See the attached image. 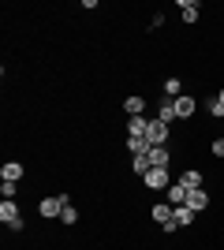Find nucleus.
Masks as SVG:
<instances>
[{"instance_id":"obj_1","label":"nucleus","mask_w":224,"mask_h":250,"mask_svg":"<svg viewBox=\"0 0 224 250\" xmlns=\"http://www.w3.org/2000/svg\"><path fill=\"white\" fill-rule=\"evenodd\" d=\"M0 220H4L11 231H22V213H19V206H15V198L0 202Z\"/></svg>"},{"instance_id":"obj_2","label":"nucleus","mask_w":224,"mask_h":250,"mask_svg":"<svg viewBox=\"0 0 224 250\" xmlns=\"http://www.w3.org/2000/svg\"><path fill=\"white\" fill-rule=\"evenodd\" d=\"M142 183H146L149 190H168L172 187V176H168V168H149L146 176H142Z\"/></svg>"},{"instance_id":"obj_3","label":"nucleus","mask_w":224,"mask_h":250,"mask_svg":"<svg viewBox=\"0 0 224 250\" xmlns=\"http://www.w3.org/2000/svg\"><path fill=\"white\" fill-rule=\"evenodd\" d=\"M64 206H67V194H53V198H41V217H49V220H60V213H64Z\"/></svg>"},{"instance_id":"obj_4","label":"nucleus","mask_w":224,"mask_h":250,"mask_svg":"<svg viewBox=\"0 0 224 250\" xmlns=\"http://www.w3.org/2000/svg\"><path fill=\"white\" fill-rule=\"evenodd\" d=\"M146 142L149 146H164V142H168V124H161L157 116H153L149 127H146Z\"/></svg>"},{"instance_id":"obj_5","label":"nucleus","mask_w":224,"mask_h":250,"mask_svg":"<svg viewBox=\"0 0 224 250\" xmlns=\"http://www.w3.org/2000/svg\"><path fill=\"white\" fill-rule=\"evenodd\" d=\"M146 161H149V168H168L172 153H168V146H153V149L146 153Z\"/></svg>"},{"instance_id":"obj_6","label":"nucleus","mask_w":224,"mask_h":250,"mask_svg":"<svg viewBox=\"0 0 224 250\" xmlns=\"http://www.w3.org/2000/svg\"><path fill=\"white\" fill-rule=\"evenodd\" d=\"M0 179H4V183H19L22 179V165L19 161H4V165H0Z\"/></svg>"},{"instance_id":"obj_7","label":"nucleus","mask_w":224,"mask_h":250,"mask_svg":"<svg viewBox=\"0 0 224 250\" xmlns=\"http://www.w3.org/2000/svg\"><path fill=\"white\" fill-rule=\"evenodd\" d=\"M149 120L146 116H127V138H146Z\"/></svg>"},{"instance_id":"obj_8","label":"nucleus","mask_w":224,"mask_h":250,"mask_svg":"<svg viewBox=\"0 0 224 250\" xmlns=\"http://www.w3.org/2000/svg\"><path fill=\"white\" fill-rule=\"evenodd\" d=\"M194 217H198V213H194V209L187 206V202H183V206H176V209H172V220H176L180 228H187V224H194Z\"/></svg>"},{"instance_id":"obj_9","label":"nucleus","mask_w":224,"mask_h":250,"mask_svg":"<svg viewBox=\"0 0 224 250\" xmlns=\"http://www.w3.org/2000/svg\"><path fill=\"white\" fill-rule=\"evenodd\" d=\"M194 108H198V101H194L191 94L176 97V116H180V120H187V116H194Z\"/></svg>"},{"instance_id":"obj_10","label":"nucleus","mask_w":224,"mask_h":250,"mask_svg":"<svg viewBox=\"0 0 224 250\" xmlns=\"http://www.w3.org/2000/svg\"><path fill=\"white\" fill-rule=\"evenodd\" d=\"M157 120H161V124H172V120H180V116H176V101H172V97H164V101L157 104Z\"/></svg>"},{"instance_id":"obj_11","label":"nucleus","mask_w":224,"mask_h":250,"mask_svg":"<svg viewBox=\"0 0 224 250\" xmlns=\"http://www.w3.org/2000/svg\"><path fill=\"white\" fill-rule=\"evenodd\" d=\"M187 206L194 209V213H202L205 206H209V198H205V190L198 187V190H187Z\"/></svg>"},{"instance_id":"obj_12","label":"nucleus","mask_w":224,"mask_h":250,"mask_svg":"<svg viewBox=\"0 0 224 250\" xmlns=\"http://www.w3.org/2000/svg\"><path fill=\"white\" fill-rule=\"evenodd\" d=\"M164 202H168V206H183V202H187V187H183V183H172Z\"/></svg>"},{"instance_id":"obj_13","label":"nucleus","mask_w":224,"mask_h":250,"mask_svg":"<svg viewBox=\"0 0 224 250\" xmlns=\"http://www.w3.org/2000/svg\"><path fill=\"white\" fill-rule=\"evenodd\" d=\"M180 183H183L187 190H198V187H202V172H198V168H191V172H183V176H180Z\"/></svg>"},{"instance_id":"obj_14","label":"nucleus","mask_w":224,"mask_h":250,"mask_svg":"<svg viewBox=\"0 0 224 250\" xmlns=\"http://www.w3.org/2000/svg\"><path fill=\"white\" fill-rule=\"evenodd\" d=\"M180 15H183V22H198V4L194 0H180Z\"/></svg>"},{"instance_id":"obj_15","label":"nucleus","mask_w":224,"mask_h":250,"mask_svg":"<svg viewBox=\"0 0 224 250\" xmlns=\"http://www.w3.org/2000/svg\"><path fill=\"white\" fill-rule=\"evenodd\" d=\"M123 112L127 116H142L146 112V97H127V101H123Z\"/></svg>"},{"instance_id":"obj_16","label":"nucleus","mask_w":224,"mask_h":250,"mask_svg":"<svg viewBox=\"0 0 224 250\" xmlns=\"http://www.w3.org/2000/svg\"><path fill=\"white\" fill-rule=\"evenodd\" d=\"M164 97H172V101H176V97H183V83L176 79V75H172V79H164Z\"/></svg>"},{"instance_id":"obj_17","label":"nucleus","mask_w":224,"mask_h":250,"mask_svg":"<svg viewBox=\"0 0 224 250\" xmlns=\"http://www.w3.org/2000/svg\"><path fill=\"white\" fill-rule=\"evenodd\" d=\"M127 149H131V153H135V157H146V153H149V149H153V146H149L146 138H127Z\"/></svg>"},{"instance_id":"obj_18","label":"nucleus","mask_w":224,"mask_h":250,"mask_svg":"<svg viewBox=\"0 0 224 250\" xmlns=\"http://www.w3.org/2000/svg\"><path fill=\"white\" fill-rule=\"evenodd\" d=\"M172 209H176V206H168V202H157V206H153V220H157V224L172 220Z\"/></svg>"},{"instance_id":"obj_19","label":"nucleus","mask_w":224,"mask_h":250,"mask_svg":"<svg viewBox=\"0 0 224 250\" xmlns=\"http://www.w3.org/2000/svg\"><path fill=\"white\" fill-rule=\"evenodd\" d=\"M60 220H64V224H75V220H79V209H75L71 202H67V206H64V213H60Z\"/></svg>"},{"instance_id":"obj_20","label":"nucleus","mask_w":224,"mask_h":250,"mask_svg":"<svg viewBox=\"0 0 224 250\" xmlns=\"http://www.w3.org/2000/svg\"><path fill=\"white\" fill-rule=\"evenodd\" d=\"M131 168H135V176H146V172H149V161H146V157H135Z\"/></svg>"},{"instance_id":"obj_21","label":"nucleus","mask_w":224,"mask_h":250,"mask_svg":"<svg viewBox=\"0 0 224 250\" xmlns=\"http://www.w3.org/2000/svg\"><path fill=\"white\" fill-rule=\"evenodd\" d=\"M0 194H4V198H15V194H19V183H0Z\"/></svg>"},{"instance_id":"obj_22","label":"nucleus","mask_w":224,"mask_h":250,"mask_svg":"<svg viewBox=\"0 0 224 250\" xmlns=\"http://www.w3.org/2000/svg\"><path fill=\"white\" fill-rule=\"evenodd\" d=\"M209 149H213V157H224V138H213V146H209Z\"/></svg>"}]
</instances>
